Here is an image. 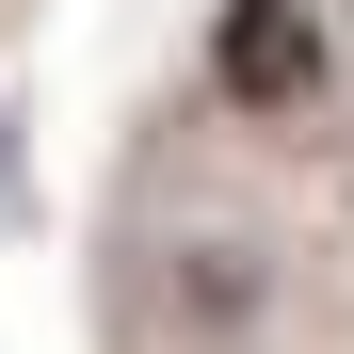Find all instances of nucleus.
<instances>
[{
  "mask_svg": "<svg viewBox=\"0 0 354 354\" xmlns=\"http://www.w3.org/2000/svg\"><path fill=\"white\" fill-rule=\"evenodd\" d=\"M258 306H274V258H258V242H225V225L177 242V322H194V338H242Z\"/></svg>",
  "mask_w": 354,
  "mask_h": 354,
  "instance_id": "2",
  "label": "nucleus"
},
{
  "mask_svg": "<svg viewBox=\"0 0 354 354\" xmlns=\"http://www.w3.org/2000/svg\"><path fill=\"white\" fill-rule=\"evenodd\" d=\"M338 81V32H322V0H225L209 17V97L225 113H258V129H306Z\"/></svg>",
  "mask_w": 354,
  "mask_h": 354,
  "instance_id": "1",
  "label": "nucleus"
}]
</instances>
